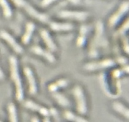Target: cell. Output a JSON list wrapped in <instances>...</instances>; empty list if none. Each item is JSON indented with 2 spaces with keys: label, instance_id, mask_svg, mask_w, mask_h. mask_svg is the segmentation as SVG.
<instances>
[{
  "label": "cell",
  "instance_id": "obj_7",
  "mask_svg": "<svg viewBox=\"0 0 129 122\" xmlns=\"http://www.w3.org/2000/svg\"><path fill=\"white\" fill-rule=\"evenodd\" d=\"M39 35L48 50L53 53L57 51V45L47 30L44 28L41 29L39 31Z\"/></svg>",
  "mask_w": 129,
  "mask_h": 122
},
{
  "label": "cell",
  "instance_id": "obj_4",
  "mask_svg": "<svg viewBox=\"0 0 129 122\" xmlns=\"http://www.w3.org/2000/svg\"><path fill=\"white\" fill-rule=\"evenodd\" d=\"M23 73L27 83L28 93L30 96H35L38 93L39 86L34 70L30 66L25 65L23 68Z\"/></svg>",
  "mask_w": 129,
  "mask_h": 122
},
{
  "label": "cell",
  "instance_id": "obj_1",
  "mask_svg": "<svg viewBox=\"0 0 129 122\" xmlns=\"http://www.w3.org/2000/svg\"><path fill=\"white\" fill-rule=\"evenodd\" d=\"M8 62L10 80L15 88V100L18 102H22L25 98V92L19 69V61L16 55H11L9 56Z\"/></svg>",
  "mask_w": 129,
  "mask_h": 122
},
{
  "label": "cell",
  "instance_id": "obj_14",
  "mask_svg": "<svg viewBox=\"0 0 129 122\" xmlns=\"http://www.w3.org/2000/svg\"><path fill=\"white\" fill-rule=\"evenodd\" d=\"M69 84V80L68 79L66 78H60L48 85V91L51 93L57 92L60 89L68 87Z\"/></svg>",
  "mask_w": 129,
  "mask_h": 122
},
{
  "label": "cell",
  "instance_id": "obj_20",
  "mask_svg": "<svg viewBox=\"0 0 129 122\" xmlns=\"http://www.w3.org/2000/svg\"><path fill=\"white\" fill-rule=\"evenodd\" d=\"M4 79H5V74L0 66V81H3Z\"/></svg>",
  "mask_w": 129,
  "mask_h": 122
},
{
  "label": "cell",
  "instance_id": "obj_2",
  "mask_svg": "<svg viewBox=\"0 0 129 122\" xmlns=\"http://www.w3.org/2000/svg\"><path fill=\"white\" fill-rule=\"evenodd\" d=\"M72 94L76 103V109L79 115H86L88 111V100L85 90L79 84H76L72 89Z\"/></svg>",
  "mask_w": 129,
  "mask_h": 122
},
{
  "label": "cell",
  "instance_id": "obj_11",
  "mask_svg": "<svg viewBox=\"0 0 129 122\" xmlns=\"http://www.w3.org/2000/svg\"><path fill=\"white\" fill-rule=\"evenodd\" d=\"M35 25L32 22H28L25 25V31L21 36V43L23 45H28L32 39L35 30Z\"/></svg>",
  "mask_w": 129,
  "mask_h": 122
},
{
  "label": "cell",
  "instance_id": "obj_23",
  "mask_svg": "<svg viewBox=\"0 0 129 122\" xmlns=\"http://www.w3.org/2000/svg\"><path fill=\"white\" fill-rule=\"evenodd\" d=\"M0 122H3V121H1V120H0Z\"/></svg>",
  "mask_w": 129,
  "mask_h": 122
},
{
  "label": "cell",
  "instance_id": "obj_21",
  "mask_svg": "<svg viewBox=\"0 0 129 122\" xmlns=\"http://www.w3.org/2000/svg\"><path fill=\"white\" fill-rule=\"evenodd\" d=\"M31 122H40V120L37 117H33L31 119Z\"/></svg>",
  "mask_w": 129,
  "mask_h": 122
},
{
  "label": "cell",
  "instance_id": "obj_18",
  "mask_svg": "<svg viewBox=\"0 0 129 122\" xmlns=\"http://www.w3.org/2000/svg\"><path fill=\"white\" fill-rule=\"evenodd\" d=\"M0 5L2 7L3 15L6 18L9 19L12 16V10L6 0H0Z\"/></svg>",
  "mask_w": 129,
  "mask_h": 122
},
{
  "label": "cell",
  "instance_id": "obj_22",
  "mask_svg": "<svg viewBox=\"0 0 129 122\" xmlns=\"http://www.w3.org/2000/svg\"><path fill=\"white\" fill-rule=\"evenodd\" d=\"M44 122H50V120H49V118H48V117H45V119L44 120Z\"/></svg>",
  "mask_w": 129,
  "mask_h": 122
},
{
  "label": "cell",
  "instance_id": "obj_15",
  "mask_svg": "<svg viewBox=\"0 0 129 122\" xmlns=\"http://www.w3.org/2000/svg\"><path fill=\"white\" fill-rule=\"evenodd\" d=\"M6 109L8 115L9 122H19L17 108L15 103L13 101L9 102L7 105Z\"/></svg>",
  "mask_w": 129,
  "mask_h": 122
},
{
  "label": "cell",
  "instance_id": "obj_5",
  "mask_svg": "<svg viewBox=\"0 0 129 122\" xmlns=\"http://www.w3.org/2000/svg\"><path fill=\"white\" fill-rule=\"evenodd\" d=\"M30 51L32 55L41 58L50 65H54L57 63V58L54 54L40 45H35L30 46Z\"/></svg>",
  "mask_w": 129,
  "mask_h": 122
},
{
  "label": "cell",
  "instance_id": "obj_16",
  "mask_svg": "<svg viewBox=\"0 0 129 122\" xmlns=\"http://www.w3.org/2000/svg\"><path fill=\"white\" fill-rule=\"evenodd\" d=\"M52 94L53 98L59 106L63 108H68L70 106V101L69 99L61 93L57 91Z\"/></svg>",
  "mask_w": 129,
  "mask_h": 122
},
{
  "label": "cell",
  "instance_id": "obj_13",
  "mask_svg": "<svg viewBox=\"0 0 129 122\" xmlns=\"http://www.w3.org/2000/svg\"><path fill=\"white\" fill-rule=\"evenodd\" d=\"M50 29L54 32L64 33L69 32L74 30V25L68 23L51 22L49 23Z\"/></svg>",
  "mask_w": 129,
  "mask_h": 122
},
{
  "label": "cell",
  "instance_id": "obj_8",
  "mask_svg": "<svg viewBox=\"0 0 129 122\" xmlns=\"http://www.w3.org/2000/svg\"><path fill=\"white\" fill-rule=\"evenodd\" d=\"M22 102L24 107L28 110L39 113L40 115L45 117H47L50 115V111L49 109L33 100H23Z\"/></svg>",
  "mask_w": 129,
  "mask_h": 122
},
{
  "label": "cell",
  "instance_id": "obj_19",
  "mask_svg": "<svg viewBox=\"0 0 129 122\" xmlns=\"http://www.w3.org/2000/svg\"><path fill=\"white\" fill-rule=\"evenodd\" d=\"M87 29L85 26H83L80 30V33L77 39L76 45L79 47H81L84 45L86 42V38Z\"/></svg>",
  "mask_w": 129,
  "mask_h": 122
},
{
  "label": "cell",
  "instance_id": "obj_6",
  "mask_svg": "<svg viewBox=\"0 0 129 122\" xmlns=\"http://www.w3.org/2000/svg\"><path fill=\"white\" fill-rule=\"evenodd\" d=\"M0 38L8 44L12 51L17 55H21L24 53V49L15 38L8 31L5 30L0 31Z\"/></svg>",
  "mask_w": 129,
  "mask_h": 122
},
{
  "label": "cell",
  "instance_id": "obj_9",
  "mask_svg": "<svg viewBox=\"0 0 129 122\" xmlns=\"http://www.w3.org/2000/svg\"><path fill=\"white\" fill-rule=\"evenodd\" d=\"M128 3H123L120 6V8L113 15L111 16L108 20V26L110 28L114 27L115 25L118 24V21H120L121 18L123 15V14L128 10Z\"/></svg>",
  "mask_w": 129,
  "mask_h": 122
},
{
  "label": "cell",
  "instance_id": "obj_17",
  "mask_svg": "<svg viewBox=\"0 0 129 122\" xmlns=\"http://www.w3.org/2000/svg\"><path fill=\"white\" fill-rule=\"evenodd\" d=\"M63 116L68 121L71 122H89L87 120L80 116L76 115L69 110H66L63 113Z\"/></svg>",
  "mask_w": 129,
  "mask_h": 122
},
{
  "label": "cell",
  "instance_id": "obj_3",
  "mask_svg": "<svg viewBox=\"0 0 129 122\" xmlns=\"http://www.w3.org/2000/svg\"><path fill=\"white\" fill-rule=\"evenodd\" d=\"M115 65V61L112 58H105L86 62L83 64L82 69L87 73H93L100 70L112 68Z\"/></svg>",
  "mask_w": 129,
  "mask_h": 122
},
{
  "label": "cell",
  "instance_id": "obj_12",
  "mask_svg": "<svg viewBox=\"0 0 129 122\" xmlns=\"http://www.w3.org/2000/svg\"><path fill=\"white\" fill-rule=\"evenodd\" d=\"M111 107L113 111L125 118L127 120L129 118V110L128 107L121 101L114 100L111 103Z\"/></svg>",
  "mask_w": 129,
  "mask_h": 122
},
{
  "label": "cell",
  "instance_id": "obj_10",
  "mask_svg": "<svg viewBox=\"0 0 129 122\" xmlns=\"http://www.w3.org/2000/svg\"><path fill=\"white\" fill-rule=\"evenodd\" d=\"M59 16L63 18L83 21L86 20L88 14L85 12H81V11L78 12V11H63L59 13Z\"/></svg>",
  "mask_w": 129,
  "mask_h": 122
}]
</instances>
